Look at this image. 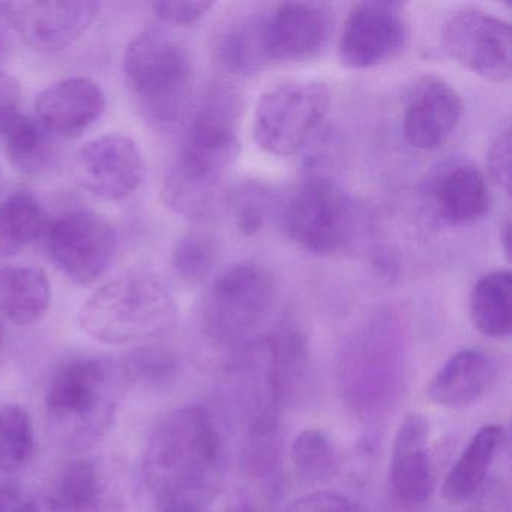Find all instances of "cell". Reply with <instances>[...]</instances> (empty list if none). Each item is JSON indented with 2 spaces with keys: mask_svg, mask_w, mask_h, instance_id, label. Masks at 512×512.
I'll use <instances>...</instances> for the list:
<instances>
[{
  "mask_svg": "<svg viewBox=\"0 0 512 512\" xmlns=\"http://www.w3.org/2000/svg\"><path fill=\"white\" fill-rule=\"evenodd\" d=\"M241 112L238 92L224 85L212 88L194 112L163 181L164 202L176 214L208 220L229 202L224 182L239 155Z\"/></svg>",
  "mask_w": 512,
  "mask_h": 512,
  "instance_id": "1",
  "label": "cell"
},
{
  "mask_svg": "<svg viewBox=\"0 0 512 512\" xmlns=\"http://www.w3.org/2000/svg\"><path fill=\"white\" fill-rule=\"evenodd\" d=\"M146 488L161 512H203L221 487L220 437L199 406L161 419L143 460Z\"/></svg>",
  "mask_w": 512,
  "mask_h": 512,
  "instance_id": "2",
  "label": "cell"
},
{
  "mask_svg": "<svg viewBox=\"0 0 512 512\" xmlns=\"http://www.w3.org/2000/svg\"><path fill=\"white\" fill-rule=\"evenodd\" d=\"M122 365L106 359H76L59 368L46 394L50 433L61 448H95L112 430L127 386Z\"/></svg>",
  "mask_w": 512,
  "mask_h": 512,
  "instance_id": "3",
  "label": "cell"
},
{
  "mask_svg": "<svg viewBox=\"0 0 512 512\" xmlns=\"http://www.w3.org/2000/svg\"><path fill=\"white\" fill-rule=\"evenodd\" d=\"M128 89L148 121L160 127L178 124L193 97L196 68L190 50L166 32H142L124 56Z\"/></svg>",
  "mask_w": 512,
  "mask_h": 512,
  "instance_id": "4",
  "label": "cell"
},
{
  "mask_svg": "<svg viewBox=\"0 0 512 512\" xmlns=\"http://www.w3.org/2000/svg\"><path fill=\"white\" fill-rule=\"evenodd\" d=\"M178 308L169 290L152 277L128 275L92 293L79 314L83 331L104 344L154 340L172 331Z\"/></svg>",
  "mask_w": 512,
  "mask_h": 512,
  "instance_id": "5",
  "label": "cell"
},
{
  "mask_svg": "<svg viewBox=\"0 0 512 512\" xmlns=\"http://www.w3.org/2000/svg\"><path fill=\"white\" fill-rule=\"evenodd\" d=\"M274 299L271 272L257 263H239L226 269L206 293L203 329L217 343H235L263 322Z\"/></svg>",
  "mask_w": 512,
  "mask_h": 512,
  "instance_id": "6",
  "label": "cell"
},
{
  "mask_svg": "<svg viewBox=\"0 0 512 512\" xmlns=\"http://www.w3.org/2000/svg\"><path fill=\"white\" fill-rule=\"evenodd\" d=\"M331 107L325 83L286 82L262 95L254 113V140L271 155L289 157L308 142Z\"/></svg>",
  "mask_w": 512,
  "mask_h": 512,
  "instance_id": "7",
  "label": "cell"
},
{
  "mask_svg": "<svg viewBox=\"0 0 512 512\" xmlns=\"http://www.w3.org/2000/svg\"><path fill=\"white\" fill-rule=\"evenodd\" d=\"M281 221L293 242L322 256L343 250L356 232L352 200L326 178L299 185L283 206Z\"/></svg>",
  "mask_w": 512,
  "mask_h": 512,
  "instance_id": "8",
  "label": "cell"
},
{
  "mask_svg": "<svg viewBox=\"0 0 512 512\" xmlns=\"http://www.w3.org/2000/svg\"><path fill=\"white\" fill-rule=\"evenodd\" d=\"M115 227L100 215L74 211L50 224L46 250L53 265L76 284H92L107 271L118 251Z\"/></svg>",
  "mask_w": 512,
  "mask_h": 512,
  "instance_id": "9",
  "label": "cell"
},
{
  "mask_svg": "<svg viewBox=\"0 0 512 512\" xmlns=\"http://www.w3.org/2000/svg\"><path fill=\"white\" fill-rule=\"evenodd\" d=\"M449 58L490 82H506L512 71L511 25L475 8L449 17L442 31Z\"/></svg>",
  "mask_w": 512,
  "mask_h": 512,
  "instance_id": "10",
  "label": "cell"
},
{
  "mask_svg": "<svg viewBox=\"0 0 512 512\" xmlns=\"http://www.w3.org/2000/svg\"><path fill=\"white\" fill-rule=\"evenodd\" d=\"M409 40L401 4L362 2L353 5L338 41V59L353 70L379 67L400 55Z\"/></svg>",
  "mask_w": 512,
  "mask_h": 512,
  "instance_id": "11",
  "label": "cell"
},
{
  "mask_svg": "<svg viewBox=\"0 0 512 512\" xmlns=\"http://www.w3.org/2000/svg\"><path fill=\"white\" fill-rule=\"evenodd\" d=\"M145 158L139 145L124 134H107L80 149L74 160L77 185L104 200L131 196L145 178Z\"/></svg>",
  "mask_w": 512,
  "mask_h": 512,
  "instance_id": "12",
  "label": "cell"
},
{
  "mask_svg": "<svg viewBox=\"0 0 512 512\" xmlns=\"http://www.w3.org/2000/svg\"><path fill=\"white\" fill-rule=\"evenodd\" d=\"M332 32L331 13L322 4L286 2L260 17V41L268 61L299 62L319 55Z\"/></svg>",
  "mask_w": 512,
  "mask_h": 512,
  "instance_id": "13",
  "label": "cell"
},
{
  "mask_svg": "<svg viewBox=\"0 0 512 512\" xmlns=\"http://www.w3.org/2000/svg\"><path fill=\"white\" fill-rule=\"evenodd\" d=\"M100 14L97 2H29L14 7V28L32 49L56 53L73 46Z\"/></svg>",
  "mask_w": 512,
  "mask_h": 512,
  "instance_id": "14",
  "label": "cell"
},
{
  "mask_svg": "<svg viewBox=\"0 0 512 512\" xmlns=\"http://www.w3.org/2000/svg\"><path fill=\"white\" fill-rule=\"evenodd\" d=\"M430 424L422 413H409L401 422L391 452V487L403 505L427 502L436 487L428 449Z\"/></svg>",
  "mask_w": 512,
  "mask_h": 512,
  "instance_id": "15",
  "label": "cell"
},
{
  "mask_svg": "<svg viewBox=\"0 0 512 512\" xmlns=\"http://www.w3.org/2000/svg\"><path fill=\"white\" fill-rule=\"evenodd\" d=\"M463 115V101L449 83L422 80L407 104L403 131L407 142L421 151L440 148L454 134Z\"/></svg>",
  "mask_w": 512,
  "mask_h": 512,
  "instance_id": "16",
  "label": "cell"
},
{
  "mask_svg": "<svg viewBox=\"0 0 512 512\" xmlns=\"http://www.w3.org/2000/svg\"><path fill=\"white\" fill-rule=\"evenodd\" d=\"M103 89L85 77L59 80L38 95L35 112L49 133L76 139L106 110Z\"/></svg>",
  "mask_w": 512,
  "mask_h": 512,
  "instance_id": "17",
  "label": "cell"
},
{
  "mask_svg": "<svg viewBox=\"0 0 512 512\" xmlns=\"http://www.w3.org/2000/svg\"><path fill=\"white\" fill-rule=\"evenodd\" d=\"M497 380V364L487 352L463 349L437 371L427 389L431 403L445 409H466L481 400Z\"/></svg>",
  "mask_w": 512,
  "mask_h": 512,
  "instance_id": "18",
  "label": "cell"
},
{
  "mask_svg": "<svg viewBox=\"0 0 512 512\" xmlns=\"http://www.w3.org/2000/svg\"><path fill=\"white\" fill-rule=\"evenodd\" d=\"M434 209L448 226H470L490 208L484 175L472 164H452L437 175L433 188Z\"/></svg>",
  "mask_w": 512,
  "mask_h": 512,
  "instance_id": "19",
  "label": "cell"
},
{
  "mask_svg": "<svg viewBox=\"0 0 512 512\" xmlns=\"http://www.w3.org/2000/svg\"><path fill=\"white\" fill-rule=\"evenodd\" d=\"M506 439L505 427L499 424L484 425L473 434L443 482L446 502L460 505L478 493Z\"/></svg>",
  "mask_w": 512,
  "mask_h": 512,
  "instance_id": "20",
  "label": "cell"
},
{
  "mask_svg": "<svg viewBox=\"0 0 512 512\" xmlns=\"http://www.w3.org/2000/svg\"><path fill=\"white\" fill-rule=\"evenodd\" d=\"M52 301L46 272L34 266H0V314L17 326L43 320Z\"/></svg>",
  "mask_w": 512,
  "mask_h": 512,
  "instance_id": "21",
  "label": "cell"
},
{
  "mask_svg": "<svg viewBox=\"0 0 512 512\" xmlns=\"http://www.w3.org/2000/svg\"><path fill=\"white\" fill-rule=\"evenodd\" d=\"M107 479L94 461H73L56 475L47 499L59 512H104Z\"/></svg>",
  "mask_w": 512,
  "mask_h": 512,
  "instance_id": "22",
  "label": "cell"
},
{
  "mask_svg": "<svg viewBox=\"0 0 512 512\" xmlns=\"http://www.w3.org/2000/svg\"><path fill=\"white\" fill-rule=\"evenodd\" d=\"M470 320L479 334L494 340L509 337L512 329V278L508 271L484 275L473 287Z\"/></svg>",
  "mask_w": 512,
  "mask_h": 512,
  "instance_id": "23",
  "label": "cell"
},
{
  "mask_svg": "<svg viewBox=\"0 0 512 512\" xmlns=\"http://www.w3.org/2000/svg\"><path fill=\"white\" fill-rule=\"evenodd\" d=\"M49 131L41 124L29 119L19 110H10L0 115V136L11 163L28 173L37 175L52 163L55 148Z\"/></svg>",
  "mask_w": 512,
  "mask_h": 512,
  "instance_id": "24",
  "label": "cell"
},
{
  "mask_svg": "<svg viewBox=\"0 0 512 512\" xmlns=\"http://www.w3.org/2000/svg\"><path fill=\"white\" fill-rule=\"evenodd\" d=\"M46 226L40 202L26 191L11 194L0 205V260L16 256Z\"/></svg>",
  "mask_w": 512,
  "mask_h": 512,
  "instance_id": "25",
  "label": "cell"
},
{
  "mask_svg": "<svg viewBox=\"0 0 512 512\" xmlns=\"http://www.w3.org/2000/svg\"><path fill=\"white\" fill-rule=\"evenodd\" d=\"M34 422L25 407H0V472L16 473L34 460Z\"/></svg>",
  "mask_w": 512,
  "mask_h": 512,
  "instance_id": "26",
  "label": "cell"
},
{
  "mask_svg": "<svg viewBox=\"0 0 512 512\" xmlns=\"http://www.w3.org/2000/svg\"><path fill=\"white\" fill-rule=\"evenodd\" d=\"M290 460L299 479L308 484H320L337 475L340 457L325 431L308 428L295 437Z\"/></svg>",
  "mask_w": 512,
  "mask_h": 512,
  "instance_id": "27",
  "label": "cell"
},
{
  "mask_svg": "<svg viewBox=\"0 0 512 512\" xmlns=\"http://www.w3.org/2000/svg\"><path fill=\"white\" fill-rule=\"evenodd\" d=\"M220 59L235 74L257 73L266 64L260 41V17L239 23L230 29L220 43Z\"/></svg>",
  "mask_w": 512,
  "mask_h": 512,
  "instance_id": "28",
  "label": "cell"
},
{
  "mask_svg": "<svg viewBox=\"0 0 512 512\" xmlns=\"http://www.w3.org/2000/svg\"><path fill=\"white\" fill-rule=\"evenodd\" d=\"M218 259V241L211 233L191 230L185 233L172 254L173 268L184 283L199 284L211 274Z\"/></svg>",
  "mask_w": 512,
  "mask_h": 512,
  "instance_id": "29",
  "label": "cell"
},
{
  "mask_svg": "<svg viewBox=\"0 0 512 512\" xmlns=\"http://www.w3.org/2000/svg\"><path fill=\"white\" fill-rule=\"evenodd\" d=\"M178 358L164 347H143L128 356L122 365L128 382H142L149 386H163L178 376Z\"/></svg>",
  "mask_w": 512,
  "mask_h": 512,
  "instance_id": "30",
  "label": "cell"
},
{
  "mask_svg": "<svg viewBox=\"0 0 512 512\" xmlns=\"http://www.w3.org/2000/svg\"><path fill=\"white\" fill-rule=\"evenodd\" d=\"M229 205L235 215L236 227L244 235L259 233L274 206V196L262 184H245L229 197Z\"/></svg>",
  "mask_w": 512,
  "mask_h": 512,
  "instance_id": "31",
  "label": "cell"
},
{
  "mask_svg": "<svg viewBox=\"0 0 512 512\" xmlns=\"http://www.w3.org/2000/svg\"><path fill=\"white\" fill-rule=\"evenodd\" d=\"M284 512H359L358 506L344 496L331 490H317L293 500Z\"/></svg>",
  "mask_w": 512,
  "mask_h": 512,
  "instance_id": "32",
  "label": "cell"
},
{
  "mask_svg": "<svg viewBox=\"0 0 512 512\" xmlns=\"http://www.w3.org/2000/svg\"><path fill=\"white\" fill-rule=\"evenodd\" d=\"M214 7V2L200 0V2H155L152 5L154 13L163 22L172 23L175 26H190L202 20L209 10Z\"/></svg>",
  "mask_w": 512,
  "mask_h": 512,
  "instance_id": "33",
  "label": "cell"
},
{
  "mask_svg": "<svg viewBox=\"0 0 512 512\" xmlns=\"http://www.w3.org/2000/svg\"><path fill=\"white\" fill-rule=\"evenodd\" d=\"M511 157V130L506 127L491 143L488 151V167L496 184L508 196L511 194Z\"/></svg>",
  "mask_w": 512,
  "mask_h": 512,
  "instance_id": "34",
  "label": "cell"
},
{
  "mask_svg": "<svg viewBox=\"0 0 512 512\" xmlns=\"http://www.w3.org/2000/svg\"><path fill=\"white\" fill-rule=\"evenodd\" d=\"M32 502L19 488L0 485V512H31Z\"/></svg>",
  "mask_w": 512,
  "mask_h": 512,
  "instance_id": "35",
  "label": "cell"
},
{
  "mask_svg": "<svg viewBox=\"0 0 512 512\" xmlns=\"http://www.w3.org/2000/svg\"><path fill=\"white\" fill-rule=\"evenodd\" d=\"M19 82L10 74L0 73V115L10 110H17L20 103Z\"/></svg>",
  "mask_w": 512,
  "mask_h": 512,
  "instance_id": "36",
  "label": "cell"
},
{
  "mask_svg": "<svg viewBox=\"0 0 512 512\" xmlns=\"http://www.w3.org/2000/svg\"><path fill=\"white\" fill-rule=\"evenodd\" d=\"M14 28V5L0 4V52H4Z\"/></svg>",
  "mask_w": 512,
  "mask_h": 512,
  "instance_id": "37",
  "label": "cell"
},
{
  "mask_svg": "<svg viewBox=\"0 0 512 512\" xmlns=\"http://www.w3.org/2000/svg\"><path fill=\"white\" fill-rule=\"evenodd\" d=\"M31 512H59L52 503L49 502L47 497L41 500H34L32 502Z\"/></svg>",
  "mask_w": 512,
  "mask_h": 512,
  "instance_id": "38",
  "label": "cell"
},
{
  "mask_svg": "<svg viewBox=\"0 0 512 512\" xmlns=\"http://www.w3.org/2000/svg\"><path fill=\"white\" fill-rule=\"evenodd\" d=\"M503 250H505L506 256L509 257L511 254V224L509 221H506L505 227H503Z\"/></svg>",
  "mask_w": 512,
  "mask_h": 512,
  "instance_id": "39",
  "label": "cell"
},
{
  "mask_svg": "<svg viewBox=\"0 0 512 512\" xmlns=\"http://www.w3.org/2000/svg\"><path fill=\"white\" fill-rule=\"evenodd\" d=\"M229 512H256L254 509L248 508V506H236V508L230 509Z\"/></svg>",
  "mask_w": 512,
  "mask_h": 512,
  "instance_id": "40",
  "label": "cell"
},
{
  "mask_svg": "<svg viewBox=\"0 0 512 512\" xmlns=\"http://www.w3.org/2000/svg\"><path fill=\"white\" fill-rule=\"evenodd\" d=\"M2 346H4V329L0 326V353H2Z\"/></svg>",
  "mask_w": 512,
  "mask_h": 512,
  "instance_id": "41",
  "label": "cell"
}]
</instances>
